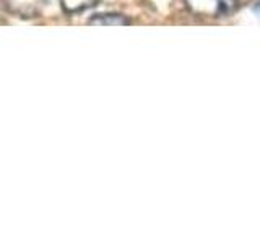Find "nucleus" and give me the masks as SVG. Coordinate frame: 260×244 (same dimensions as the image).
<instances>
[{
  "instance_id": "nucleus-3",
  "label": "nucleus",
  "mask_w": 260,
  "mask_h": 244,
  "mask_svg": "<svg viewBox=\"0 0 260 244\" xmlns=\"http://www.w3.org/2000/svg\"><path fill=\"white\" fill-rule=\"evenodd\" d=\"M88 23L98 24V26H125L130 23V20L120 13H98L93 15Z\"/></svg>"
},
{
  "instance_id": "nucleus-2",
  "label": "nucleus",
  "mask_w": 260,
  "mask_h": 244,
  "mask_svg": "<svg viewBox=\"0 0 260 244\" xmlns=\"http://www.w3.org/2000/svg\"><path fill=\"white\" fill-rule=\"evenodd\" d=\"M49 0H4L5 8L18 18H36L44 12Z\"/></svg>"
},
{
  "instance_id": "nucleus-4",
  "label": "nucleus",
  "mask_w": 260,
  "mask_h": 244,
  "mask_svg": "<svg viewBox=\"0 0 260 244\" xmlns=\"http://www.w3.org/2000/svg\"><path fill=\"white\" fill-rule=\"evenodd\" d=\"M63 8V12L67 13H80L85 12L88 8L94 7L100 0H57Z\"/></svg>"
},
{
  "instance_id": "nucleus-1",
  "label": "nucleus",
  "mask_w": 260,
  "mask_h": 244,
  "mask_svg": "<svg viewBox=\"0 0 260 244\" xmlns=\"http://www.w3.org/2000/svg\"><path fill=\"white\" fill-rule=\"evenodd\" d=\"M238 2L239 0H185V7L193 15L219 18L231 13L238 7Z\"/></svg>"
},
{
  "instance_id": "nucleus-5",
  "label": "nucleus",
  "mask_w": 260,
  "mask_h": 244,
  "mask_svg": "<svg viewBox=\"0 0 260 244\" xmlns=\"http://www.w3.org/2000/svg\"><path fill=\"white\" fill-rule=\"evenodd\" d=\"M254 12L257 13V16H260V2L254 7Z\"/></svg>"
}]
</instances>
